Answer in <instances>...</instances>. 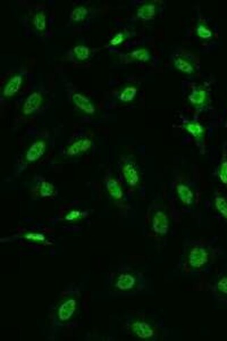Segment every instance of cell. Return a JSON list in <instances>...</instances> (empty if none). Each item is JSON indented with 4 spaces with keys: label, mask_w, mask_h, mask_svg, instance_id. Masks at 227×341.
I'll list each match as a JSON object with an SVG mask.
<instances>
[{
    "label": "cell",
    "mask_w": 227,
    "mask_h": 341,
    "mask_svg": "<svg viewBox=\"0 0 227 341\" xmlns=\"http://www.w3.org/2000/svg\"><path fill=\"white\" fill-rule=\"evenodd\" d=\"M218 247L210 242L191 240L184 246L178 263L180 272L185 275L195 276L210 271L221 256Z\"/></svg>",
    "instance_id": "1"
},
{
    "label": "cell",
    "mask_w": 227,
    "mask_h": 341,
    "mask_svg": "<svg viewBox=\"0 0 227 341\" xmlns=\"http://www.w3.org/2000/svg\"><path fill=\"white\" fill-rule=\"evenodd\" d=\"M208 289L213 299L227 307V268L219 272L210 283Z\"/></svg>",
    "instance_id": "2"
},
{
    "label": "cell",
    "mask_w": 227,
    "mask_h": 341,
    "mask_svg": "<svg viewBox=\"0 0 227 341\" xmlns=\"http://www.w3.org/2000/svg\"><path fill=\"white\" fill-rule=\"evenodd\" d=\"M174 191L180 204L185 208H191L196 203V192L187 182H177L175 184Z\"/></svg>",
    "instance_id": "3"
},
{
    "label": "cell",
    "mask_w": 227,
    "mask_h": 341,
    "mask_svg": "<svg viewBox=\"0 0 227 341\" xmlns=\"http://www.w3.org/2000/svg\"><path fill=\"white\" fill-rule=\"evenodd\" d=\"M129 327L135 336L143 340L156 338L157 334V327L146 320H133L130 322Z\"/></svg>",
    "instance_id": "4"
},
{
    "label": "cell",
    "mask_w": 227,
    "mask_h": 341,
    "mask_svg": "<svg viewBox=\"0 0 227 341\" xmlns=\"http://www.w3.org/2000/svg\"><path fill=\"white\" fill-rule=\"evenodd\" d=\"M152 230L157 236L165 237L170 230V218L165 210H156L152 218Z\"/></svg>",
    "instance_id": "5"
},
{
    "label": "cell",
    "mask_w": 227,
    "mask_h": 341,
    "mask_svg": "<svg viewBox=\"0 0 227 341\" xmlns=\"http://www.w3.org/2000/svg\"><path fill=\"white\" fill-rule=\"evenodd\" d=\"M139 284V275L129 271L121 272L117 275L113 286L121 292H129L135 290Z\"/></svg>",
    "instance_id": "6"
},
{
    "label": "cell",
    "mask_w": 227,
    "mask_h": 341,
    "mask_svg": "<svg viewBox=\"0 0 227 341\" xmlns=\"http://www.w3.org/2000/svg\"><path fill=\"white\" fill-rule=\"evenodd\" d=\"M208 94L207 90L203 87H197L192 89L188 96V101L195 108L204 107L208 103Z\"/></svg>",
    "instance_id": "7"
},
{
    "label": "cell",
    "mask_w": 227,
    "mask_h": 341,
    "mask_svg": "<svg viewBox=\"0 0 227 341\" xmlns=\"http://www.w3.org/2000/svg\"><path fill=\"white\" fill-rule=\"evenodd\" d=\"M122 176L126 184L132 188L137 185L140 180V176L137 168L131 162L124 164L122 168Z\"/></svg>",
    "instance_id": "8"
},
{
    "label": "cell",
    "mask_w": 227,
    "mask_h": 341,
    "mask_svg": "<svg viewBox=\"0 0 227 341\" xmlns=\"http://www.w3.org/2000/svg\"><path fill=\"white\" fill-rule=\"evenodd\" d=\"M42 100V96L40 92H34L29 95L24 102L23 107L24 114L29 115L35 113L40 109Z\"/></svg>",
    "instance_id": "9"
},
{
    "label": "cell",
    "mask_w": 227,
    "mask_h": 341,
    "mask_svg": "<svg viewBox=\"0 0 227 341\" xmlns=\"http://www.w3.org/2000/svg\"><path fill=\"white\" fill-rule=\"evenodd\" d=\"M46 150V143L44 141H38L33 143L26 152L25 158L27 162H35L40 160Z\"/></svg>",
    "instance_id": "10"
},
{
    "label": "cell",
    "mask_w": 227,
    "mask_h": 341,
    "mask_svg": "<svg viewBox=\"0 0 227 341\" xmlns=\"http://www.w3.org/2000/svg\"><path fill=\"white\" fill-rule=\"evenodd\" d=\"M182 128L197 141H202L204 139L205 129L198 121H187L182 125Z\"/></svg>",
    "instance_id": "11"
},
{
    "label": "cell",
    "mask_w": 227,
    "mask_h": 341,
    "mask_svg": "<svg viewBox=\"0 0 227 341\" xmlns=\"http://www.w3.org/2000/svg\"><path fill=\"white\" fill-rule=\"evenodd\" d=\"M213 207L227 226V196L219 192L215 193L213 198Z\"/></svg>",
    "instance_id": "12"
},
{
    "label": "cell",
    "mask_w": 227,
    "mask_h": 341,
    "mask_svg": "<svg viewBox=\"0 0 227 341\" xmlns=\"http://www.w3.org/2000/svg\"><path fill=\"white\" fill-rule=\"evenodd\" d=\"M76 309V301L74 299H68L60 305L57 311V316L60 321H67L73 316Z\"/></svg>",
    "instance_id": "13"
},
{
    "label": "cell",
    "mask_w": 227,
    "mask_h": 341,
    "mask_svg": "<svg viewBox=\"0 0 227 341\" xmlns=\"http://www.w3.org/2000/svg\"><path fill=\"white\" fill-rule=\"evenodd\" d=\"M72 100H73L74 104L81 111H84L85 113H88V114H93L95 112V107H94V104L84 95L80 94V93H76V94L73 95Z\"/></svg>",
    "instance_id": "14"
},
{
    "label": "cell",
    "mask_w": 227,
    "mask_h": 341,
    "mask_svg": "<svg viewBox=\"0 0 227 341\" xmlns=\"http://www.w3.org/2000/svg\"><path fill=\"white\" fill-rule=\"evenodd\" d=\"M92 142L89 139L78 140L69 147L67 152L69 156H74L81 152H86L92 147Z\"/></svg>",
    "instance_id": "15"
},
{
    "label": "cell",
    "mask_w": 227,
    "mask_h": 341,
    "mask_svg": "<svg viewBox=\"0 0 227 341\" xmlns=\"http://www.w3.org/2000/svg\"><path fill=\"white\" fill-rule=\"evenodd\" d=\"M106 187L108 193L113 199L117 201L122 200L123 198L124 193L120 182L115 178L108 179L106 182Z\"/></svg>",
    "instance_id": "16"
},
{
    "label": "cell",
    "mask_w": 227,
    "mask_h": 341,
    "mask_svg": "<svg viewBox=\"0 0 227 341\" xmlns=\"http://www.w3.org/2000/svg\"><path fill=\"white\" fill-rule=\"evenodd\" d=\"M23 83V78L18 75L11 78L7 83L3 90V95L5 97H12L19 91Z\"/></svg>",
    "instance_id": "17"
},
{
    "label": "cell",
    "mask_w": 227,
    "mask_h": 341,
    "mask_svg": "<svg viewBox=\"0 0 227 341\" xmlns=\"http://www.w3.org/2000/svg\"><path fill=\"white\" fill-rule=\"evenodd\" d=\"M217 177L221 183L227 187V150L224 148L217 169Z\"/></svg>",
    "instance_id": "18"
},
{
    "label": "cell",
    "mask_w": 227,
    "mask_h": 341,
    "mask_svg": "<svg viewBox=\"0 0 227 341\" xmlns=\"http://www.w3.org/2000/svg\"><path fill=\"white\" fill-rule=\"evenodd\" d=\"M156 7L152 4H146L138 9V18L143 20H150L155 16Z\"/></svg>",
    "instance_id": "19"
},
{
    "label": "cell",
    "mask_w": 227,
    "mask_h": 341,
    "mask_svg": "<svg viewBox=\"0 0 227 341\" xmlns=\"http://www.w3.org/2000/svg\"><path fill=\"white\" fill-rule=\"evenodd\" d=\"M174 66L177 70L187 74H191L194 72V67L190 61L181 57H174Z\"/></svg>",
    "instance_id": "20"
},
{
    "label": "cell",
    "mask_w": 227,
    "mask_h": 341,
    "mask_svg": "<svg viewBox=\"0 0 227 341\" xmlns=\"http://www.w3.org/2000/svg\"><path fill=\"white\" fill-rule=\"evenodd\" d=\"M137 95V87L133 86L126 87L120 93L119 100L122 102H129L134 100Z\"/></svg>",
    "instance_id": "21"
},
{
    "label": "cell",
    "mask_w": 227,
    "mask_h": 341,
    "mask_svg": "<svg viewBox=\"0 0 227 341\" xmlns=\"http://www.w3.org/2000/svg\"><path fill=\"white\" fill-rule=\"evenodd\" d=\"M130 57L135 60L147 61L150 59V54L146 48H139L134 50L129 54Z\"/></svg>",
    "instance_id": "22"
},
{
    "label": "cell",
    "mask_w": 227,
    "mask_h": 341,
    "mask_svg": "<svg viewBox=\"0 0 227 341\" xmlns=\"http://www.w3.org/2000/svg\"><path fill=\"white\" fill-rule=\"evenodd\" d=\"M88 14V11L83 7H77L72 11L71 18L75 22H81L85 19Z\"/></svg>",
    "instance_id": "23"
},
{
    "label": "cell",
    "mask_w": 227,
    "mask_h": 341,
    "mask_svg": "<svg viewBox=\"0 0 227 341\" xmlns=\"http://www.w3.org/2000/svg\"><path fill=\"white\" fill-rule=\"evenodd\" d=\"M55 193V187L53 184L48 181H43L40 188L41 197H48L53 195Z\"/></svg>",
    "instance_id": "24"
},
{
    "label": "cell",
    "mask_w": 227,
    "mask_h": 341,
    "mask_svg": "<svg viewBox=\"0 0 227 341\" xmlns=\"http://www.w3.org/2000/svg\"><path fill=\"white\" fill-rule=\"evenodd\" d=\"M34 25L37 30L44 31L46 27V15L44 12H39L35 15Z\"/></svg>",
    "instance_id": "25"
},
{
    "label": "cell",
    "mask_w": 227,
    "mask_h": 341,
    "mask_svg": "<svg viewBox=\"0 0 227 341\" xmlns=\"http://www.w3.org/2000/svg\"><path fill=\"white\" fill-rule=\"evenodd\" d=\"M197 35L199 38L209 39L213 37V32L207 25L204 24H199L197 27Z\"/></svg>",
    "instance_id": "26"
},
{
    "label": "cell",
    "mask_w": 227,
    "mask_h": 341,
    "mask_svg": "<svg viewBox=\"0 0 227 341\" xmlns=\"http://www.w3.org/2000/svg\"><path fill=\"white\" fill-rule=\"evenodd\" d=\"M74 52L76 57L79 60H85V59H88L89 56H90V49L86 46H82V45L76 46L74 48Z\"/></svg>",
    "instance_id": "27"
},
{
    "label": "cell",
    "mask_w": 227,
    "mask_h": 341,
    "mask_svg": "<svg viewBox=\"0 0 227 341\" xmlns=\"http://www.w3.org/2000/svg\"><path fill=\"white\" fill-rule=\"evenodd\" d=\"M25 237L27 239L33 240V241H44L46 239L44 235L37 234V233H29V234L25 235Z\"/></svg>",
    "instance_id": "28"
},
{
    "label": "cell",
    "mask_w": 227,
    "mask_h": 341,
    "mask_svg": "<svg viewBox=\"0 0 227 341\" xmlns=\"http://www.w3.org/2000/svg\"><path fill=\"white\" fill-rule=\"evenodd\" d=\"M124 40V35L123 33H118L112 39H111V44L112 46H118V45L122 44Z\"/></svg>",
    "instance_id": "29"
},
{
    "label": "cell",
    "mask_w": 227,
    "mask_h": 341,
    "mask_svg": "<svg viewBox=\"0 0 227 341\" xmlns=\"http://www.w3.org/2000/svg\"><path fill=\"white\" fill-rule=\"evenodd\" d=\"M81 216V212L76 211V210H73V211L70 212L68 215L66 216V220L68 221H74V220L78 219Z\"/></svg>",
    "instance_id": "30"
}]
</instances>
